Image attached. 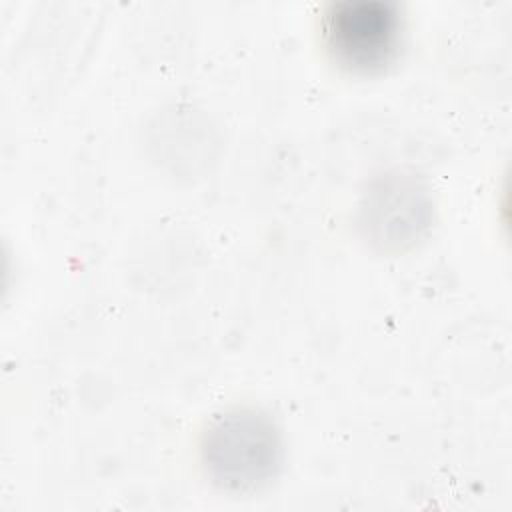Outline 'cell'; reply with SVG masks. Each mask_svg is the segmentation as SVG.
Returning <instances> with one entry per match:
<instances>
[{
	"label": "cell",
	"mask_w": 512,
	"mask_h": 512,
	"mask_svg": "<svg viewBox=\"0 0 512 512\" xmlns=\"http://www.w3.org/2000/svg\"><path fill=\"white\" fill-rule=\"evenodd\" d=\"M204 464L228 488L258 486L274 474L280 458L278 434L266 416L236 410L218 416L204 434Z\"/></svg>",
	"instance_id": "6da1fadb"
},
{
	"label": "cell",
	"mask_w": 512,
	"mask_h": 512,
	"mask_svg": "<svg viewBox=\"0 0 512 512\" xmlns=\"http://www.w3.org/2000/svg\"><path fill=\"white\" fill-rule=\"evenodd\" d=\"M324 44L332 58L352 72H376L396 54L400 14L382 0H346L332 4L322 20Z\"/></svg>",
	"instance_id": "7a4b0ae2"
},
{
	"label": "cell",
	"mask_w": 512,
	"mask_h": 512,
	"mask_svg": "<svg viewBox=\"0 0 512 512\" xmlns=\"http://www.w3.org/2000/svg\"><path fill=\"white\" fill-rule=\"evenodd\" d=\"M364 212L374 240L398 248L426 226L428 204L412 180L392 176L368 196Z\"/></svg>",
	"instance_id": "3957f363"
}]
</instances>
